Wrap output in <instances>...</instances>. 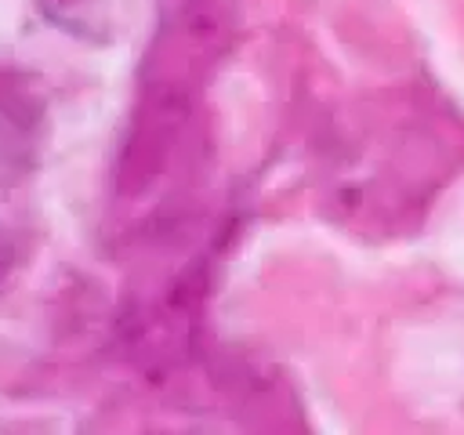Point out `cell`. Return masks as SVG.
I'll return each instance as SVG.
<instances>
[{
	"instance_id": "cell-2",
	"label": "cell",
	"mask_w": 464,
	"mask_h": 435,
	"mask_svg": "<svg viewBox=\"0 0 464 435\" xmlns=\"http://www.w3.org/2000/svg\"><path fill=\"white\" fill-rule=\"evenodd\" d=\"M14 257H18V250H14V239H11V232L0 225V283L11 276V268H14Z\"/></svg>"
},
{
	"instance_id": "cell-1",
	"label": "cell",
	"mask_w": 464,
	"mask_h": 435,
	"mask_svg": "<svg viewBox=\"0 0 464 435\" xmlns=\"http://www.w3.org/2000/svg\"><path fill=\"white\" fill-rule=\"evenodd\" d=\"M44 18L72 36L83 40H102L105 36V14H102V0H36Z\"/></svg>"
}]
</instances>
